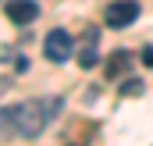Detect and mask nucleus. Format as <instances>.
Returning <instances> with one entry per match:
<instances>
[{
  "mask_svg": "<svg viewBox=\"0 0 153 146\" xmlns=\"http://www.w3.org/2000/svg\"><path fill=\"white\" fill-rule=\"evenodd\" d=\"M61 107H64L61 96H36V100L4 107L0 110V136H25V139H36L39 132L61 114Z\"/></svg>",
  "mask_w": 153,
  "mask_h": 146,
  "instance_id": "obj_1",
  "label": "nucleus"
},
{
  "mask_svg": "<svg viewBox=\"0 0 153 146\" xmlns=\"http://www.w3.org/2000/svg\"><path fill=\"white\" fill-rule=\"evenodd\" d=\"M71 50H75V39L68 36L64 29H53V32H46V39H43V54H46V61H53V64H64V61L71 57Z\"/></svg>",
  "mask_w": 153,
  "mask_h": 146,
  "instance_id": "obj_2",
  "label": "nucleus"
},
{
  "mask_svg": "<svg viewBox=\"0 0 153 146\" xmlns=\"http://www.w3.org/2000/svg\"><path fill=\"white\" fill-rule=\"evenodd\" d=\"M135 18H139V4H135V0H114V4L103 7V22H107L111 29H125V25H132Z\"/></svg>",
  "mask_w": 153,
  "mask_h": 146,
  "instance_id": "obj_3",
  "label": "nucleus"
},
{
  "mask_svg": "<svg viewBox=\"0 0 153 146\" xmlns=\"http://www.w3.org/2000/svg\"><path fill=\"white\" fill-rule=\"evenodd\" d=\"M96 61H100V32L85 29V36L78 43V68H96Z\"/></svg>",
  "mask_w": 153,
  "mask_h": 146,
  "instance_id": "obj_4",
  "label": "nucleus"
},
{
  "mask_svg": "<svg viewBox=\"0 0 153 146\" xmlns=\"http://www.w3.org/2000/svg\"><path fill=\"white\" fill-rule=\"evenodd\" d=\"M7 18L14 25H29L39 18V4L36 0H7Z\"/></svg>",
  "mask_w": 153,
  "mask_h": 146,
  "instance_id": "obj_5",
  "label": "nucleus"
},
{
  "mask_svg": "<svg viewBox=\"0 0 153 146\" xmlns=\"http://www.w3.org/2000/svg\"><path fill=\"white\" fill-rule=\"evenodd\" d=\"M132 68V54L128 50H114L107 57V78H121V75Z\"/></svg>",
  "mask_w": 153,
  "mask_h": 146,
  "instance_id": "obj_6",
  "label": "nucleus"
},
{
  "mask_svg": "<svg viewBox=\"0 0 153 146\" xmlns=\"http://www.w3.org/2000/svg\"><path fill=\"white\" fill-rule=\"evenodd\" d=\"M143 89H146V86H143V82H139V78H128V82H125V86H121V96H139V93H143Z\"/></svg>",
  "mask_w": 153,
  "mask_h": 146,
  "instance_id": "obj_7",
  "label": "nucleus"
},
{
  "mask_svg": "<svg viewBox=\"0 0 153 146\" xmlns=\"http://www.w3.org/2000/svg\"><path fill=\"white\" fill-rule=\"evenodd\" d=\"M14 72H18V75L29 72V57H25V54H22V57H14Z\"/></svg>",
  "mask_w": 153,
  "mask_h": 146,
  "instance_id": "obj_8",
  "label": "nucleus"
},
{
  "mask_svg": "<svg viewBox=\"0 0 153 146\" xmlns=\"http://www.w3.org/2000/svg\"><path fill=\"white\" fill-rule=\"evenodd\" d=\"M143 64L153 68V46H143Z\"/></svg>",
  "mask_w": 153,
  "mask_h": 146,
  "instance_id": "obj_9",
  "label": "nucleus"
},
{
  "mask_svg": "<svg viewBox=\"0 0 153 146\" xmlns=\"http://www.w3.org/2000/svg\"><path fill=\"white\" fill-rule=\"evenodd\" d=\"M7 89H11V78H7V75H0V96H4Z\"/></svg>",
  "mask_w": 153,
  "mask_h": 146,
  "instance_id": "obj_10",
  "label": "nucleus"
}]
</instances>
